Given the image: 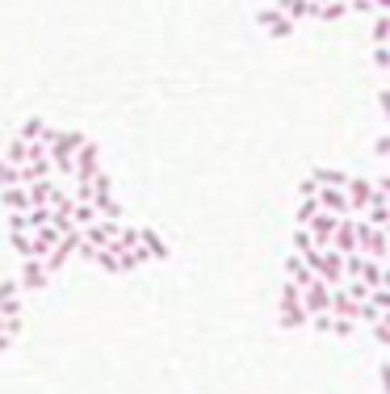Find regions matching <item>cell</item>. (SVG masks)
Returning <instances> with one entry per match:
<instances>
[{"instance_id": "cell-13", "label": "cell", "mask_w": 390, "mask_h": 394, "mask_svg": "<svg viewBox=\"0 0 390 394\" xmlns=\"http://www.w3.org/2000/svg\"><path fill=\"white\" fill-rule=\"evenodd\" d=\"M55 126H46L43 118H26L21 122V131H17V138H26V143H43V147H50V138H55Z\"/></svg>"}, {"instance_id": "cell-32", "label": "cell", "mask_w": 390, "mask_h": 394, "mask_svg": "<svg viewBox=\"0 0 390 394\" xmlns=\"http://www.w3.org/2000/svg\"><path fill=\"white\" fill-rule=\"evenodd\" d=\"M294 30H298V21H290V17H281V21H277V26H269V30H264V34H269V38H277V43H281V38H290V34H294Z\"/></svg>"}, {"instance_id": "cell-35", "label": "cell", "mask_w": 390, "mask_h": 394, "mask_svg": "<svg viewBox=\"0 0 390 394\" xmlns=\"http://www.w3.org/2000/svg\"><path fill=\"white\" fill-rule=\"evenodd\" d=\"M369 340H378L382 349H390V323H382V319H378V323H369Z\"/></svg>"}, {"instance_id": "cell-48", "label": "cell", "mask_w": 390, "mask_h": 394, "mask_svg": "<svg viewBox=\"0 0 390 394\" xmlns=\"http://www.w3.org/2000/svg\"><path fill=\"white\" fill-rule=\"evenodd\" d=\"M386 46H390V38H386Z\"/></svg>"}, {"instance_id": "cell-46", "label": "cell", "mask_w": 390, "mask_h": 394, "mask_svg": "<svg viewBox=\"0 0 390 394\" xmlns=\"http://www.w3.org/2000/svg\"><path fill=\"white\" fill-rule=\"evenodd\" d=\"M0 332H4V314H0Z\"/></svg>"}, {"instance_id": "cell-28", "label": "cell", "mask_w": 390, "mask_h": 394, "mask_svg": "<svg viewBox=\"0 0 390 394\" xmlns=\"http://www.w3.org/2000/svg\"><path fill=\"white\" fill-rule=\"evenodd\" d=\"M294 252H298V256L315 252V235H310V226H294Z\"/></svg>"}, {"instance_id": "cell-4", "label": "cell", "mask_w": 390, "mask_h": 394, "mask_svg": "<svg viewBox=\"0 0 390 394\" xmlns=\"http://www.w3.org/2000/svg\"><path fill=\"white\" fill-rule=\"evenodd\" d=\"M92 206H97L101 219H122V202L114 197V185H109V176L105 173L92 176Z\"/></svg>"}, {"instance_id": "cell-5", "label": "cell", "mask_w": 390, "mask_h": 394, "mask_svg": "<svg viewBox=\"0 0 390 394\" xmlns=\"http://www.w3.org/2000/svg\"><path fill=\"white\" fill-rule=\"evenodd\" d=\"M345 193H348V206H352V214H365L378 189H374V180H365V176H348V180H345Z\"/></svg>"}, {"instance_id": "cell-38", "label": "cell", "mask_w": 390, "mask_h": 394, "mask_svg": "<svg viewBox=\"0 0 390 394\" xmlns=\"http://www.w3.org/2000/svg\"><path fill=\"white\" fill-rule=\"evenodd\" d=\"M374 67H382V72H390V46L382 43L378 50H374Z\"/></svg>"}, {"instance_id": "cell-2", "label": "cell", "mask_w": 390, "mask_h": 394, "mask_svg": "<svg viewBox=\"0 0 390 394\" xmlns=\"http://www.w3.org/2000/svg\"><path fill=\"white\" fill-rule=\"evenodd\" d=\"M310 323V314L303 307V285H294V281H286L281 285V327L286 332H298Z\"/></svg>"}, {"instance_id": "cell-8", "label": "cell", "mask_w": 390, "mask_h": 394, "mask_svg": "<svg viewBox=\"0 0 390 394\" xmlns=\"http://www.w3.org/2000/svg\"><path fill=\"white\" fill-rule=\"evenodd\" d=\"M303 307H306V314H323V310H332V285L315 277V281L303 290Z\"/></svg>"}, {"instance_id": "cell-7", "label": "cell", "mask_w": 390, "mask_h": 394, "mask_svg": "<svg viewBox=\"0 0 390 394\" xmlns=\"http://www.w3.org/2000/svg\"><path fill=\"white\" fill-rule=\"evenodd\" d=\"M17 285H21V290H34V294H38V290H46V285H50L46 264L38 261V256H26V261H21V273H17Z\"/></svg>"}, {"instance_id": "cell-37", "label": "cell", "mask_w": 390, "mask_h": 394, "mask_svg": "<svg viewBox=\"0 0 390 394\" xmlns=\"http://www.w3.org/2000/svg\"><path fill=\"white\" fill-rule=\"evenodd\" d=\"M21 332H26V319H21V314H13V319H4V336H13V340H17Z\"/></svg>"}, {"instance_id": "cell-9", "label": "cell", "mask_w": 390, "mask_h": 394, "mask_svg": "<svg viewBox=\"0 0 390 394\" xmlns=\"http://www.w3.org/2000/svg\"><path fill=\"white\" fill-rule=\"evenodd\" d=\"M97 173H101V147L85 138L80 151H76V180H92Z\"/></svg>"}, {"instance_id": "cell-44", "label": "cell", "mask_w": 390, "mask_h": 394, "mask_svg": "<svg viewBox=\"0 0 390 394\" xmlns=\"http://www.w3.org/2000/svg\"><path fill=\"white\" fill-rule=\"evenodd\" d=\"M374 9H378V13H390V0H374Z\"/></svg>"}, {"instance_id": "cell-47", "label": "cell", "mask_w": 390, "mask_h": 394, "mask_svg": "<svg viewBox=\"0 0 390 394\" xmlns=\"http://www.w3.org/2000/svg\"><path fill=\"white\" fill-rule=\"evenodd\" d=\"M386 206H390V197H386Z\"/></svg>"}, {"instance_id": "cell-40", "label": "cell", "mask_w": 390, "mask_h": 394, "mask_svg": "<svg viewBox=\"0 0 390 394\" xmlns=\"http://www.w3.org/2000/svg\"><path fill=\"white\" fill-rule=\"evenodd\" d=\"M9 231H30V222H26V214H9Z\"/></svg>"}, {"instance_id": "cell-26", "label": "cell", "mask_w": 390, "mask_h": 394, "mask_svg": "<svg viewBox=\"0 0 390 394\" xmlns=\"http://www.w3.org/2000/svg\"><path fill=\"white\" fill-rule=\"evenodd\" d=\"M101 214H97V206L92 202H76V210H72V222L76 226H88V222H97Z\"/></svg>"}, {"instance_id": "cell-49", "label": "cell", "mask_w": 390, "mask_h": 394, "mask_svg": "<svg viewBox=\"0 0 390 394\" xmlns=\"http://www.w3.org/2000/svg\"><path fill=\"white\" fill-rule=\"evenodd\" d=\"M386 256H390V252H386Z\"/></svg>"}, {"instance_id": "cell-25", "label": "cell", "mask_w": 390, "mask_h": 394, "mask_svg": "<svg viewBox=\"0 0 390 394\" xmlns=\"http://www.w3.org/2000/svg\"><path fill=\"white\" fill-rule=\"evenodd\" d=\"M9 239H13V252L26 261V256H34V239H30V231H9Z\"/></svg>"}, {"instance_id": "cell-6", "label": "cell", "mask_w": 390, "mask_h": 394, "mask_svg": "<svg viewBox=\"0 0 390 394\" xmlns=\"http://www.w3.org/2000/svg\"><path fill=\"white\" fill-rule=\"evenodd\" d=\"M85 231V243H92V248H109L118 235H122V222L118 219H97L88 222V226H80Z\"/></svg>"}, {"instance_id": "cell-29", "label": "cell", "mask_w": 390, "mask_h": 394, "mask_svg": "<svg viewBox=\"0 0 390 394\" xmlns=\"http://www.w3.org/2000/svg\"><path fill=\"white\" fill-rule=\"evenodd\" d=\"M315 180H319V185H340V189H345V180H348V173H340V168H315Z\"/></svg>"}, {"instance_id": "cell-21", "label": "cell", "mask_w": 390, "mask_h": 394, "mask_svg": "<svg viewBox=\"0 0 390 394\" xmlns=\"http://www.w3.org/2000/svg\"><path fill=\"white\" fill-rule=\"evenodd\" d=\"M340 17H352L348 13V0H323L319 13H315V21H340Z\"/></svg>"}, {"instance_id": "cell-36", "label": "cell", "mask_w": 390, "mask_h": 394, "mask_svg": "<svg viewBox=\"0 0 390 394\" xmlns=\"http://www.w3.org/2000/svg\"><path fill=\"white\" fill-rule=\"evenodd\" d=\"M369 302H374L378 310H390V290L386 285H374V290H369Z\"/></svg>"}, {"instance_id": "cell-43", "label": "cell", "mask_w": 390, "mask_h": 394, "mask_svg": "<svg viewBox=\"0 0 390 394\" xmlns=\"http://www.w3.org/2000/svg\"><path fill=\"white\" fill-rule=\"evenodd\" d=\"M13 349V336H4V332H0V352H9Z\"/></svg>"}, {"instance_id": "cell-18", "label": "cell", "mask_w": 390, "mask_h": 394, "mask_svg": "<svg viewBox=\"0 0 390 394\" xmlns=\"http://www.w3.org/2000/svg\"><path fill=\"white\" fill-rule=\"evenodd\" d=\"M139 243L147 248V256H151V261H168V243H164L151 226H139Z\"/></svg>"}, {"instance_id": "cell-45", "label": "cell", "mask_w": 390, "mask_h": 394, "mask_svg": "<svg viewBox=\"0 0 390 394\" xmlns=\"http://www.w3.org/2000/svg\"><path fill=\"white\" fill-rule=\"evenodd\" d=\"M382 323H390V310H382Z\"/></svg>"}, {"instance_id": "cell-3", "label": "cell", "mask_w": 390, "mask_h": 394, "mask_svg": "<svg viewBox=\"0 0 390 394\" xmlns=\"http://www.w3.org/2000/svg\"><path fill=\"white\" fill-rule=\"evenodd\" d=\"M357 252H365V256H374V261H386L390 252V239L382 226H374V222L357 219Z\"/></svg>"}, {"instance_id": "cell-1", "label": "cell", "mask_w": 390, "mask_h": 394, "mask_svg": "<svg viewBox=\"0 0 390 394\" xmlns=\"http://www.w3.org/2000/svg\"><path fill=\"white\" fill-rule=\"evenodd\" d=\"M310 268H315V277L319 281H327L332 290L336 285H345V252H336V248H315V252H306L303 256Z\"/></svg>"}, {"instance_id": "cell-39", "label": "cell", "mask_w": 390, "mask_h": 394, "mask_svg": "<svg viewBox=\"0 0 390 394\" xmlns=\"http://www.w3.org/2000/svg\"><path fill=\"white\" fill-rule=\"evenodd\" d=\"M310 193H319V180L315 176H306L303 185H298V197H310Z\"/></svg>"}, {"instance_id": "cell-34", "label": "cell", "mask_w": 390, "mask_h": 394, "mask_svg": "<svg viewBox=\"0 0 390 394\" xmlns=\"http://www.w3.org/2000/svg\"><path fill=\"white\" fill-rule=\"evenodd\" d=\"M50 226H55L59 235H67V231H72L76 222H72V214H67V210H50Z\"/></svg>"}, {"instance_id": "cell-22", "label": "cell", "mask_w": 390, "mask_h": 394, "mask_svg": "<svg viewBox=\"0 0 390 394\" xmlns=\"http://www.w3.org/2000/svg\"><path fill=\"white\" fill-rule=\"evenodd\" d=\"M0 160H9V164H17V168H21V164L30 160V143H26V138H13V143L0 151Z\"/></svg>"}, {"instance_id": "cell-23", "label": "cell", "mask_w": 390, "mask_h": 394, "mask_svg": "<svg viewBox=\"0 0 390 394\" xmlns=\"http://www.w3.org/2000/svg\"><path fill=\"white\" fill-rule=\"evenodd\" d=\"M319 210H323V206H319L315 193H310V197H298V214H294V222H298V226H310V219H315Z\"/></svg>"}, {"instance_id": "cell-24", "label": "cell", "mask_w": 390, "mask_h": 394, "mask_svg": "<svg viewBox=\"0 0 390 394\" xmlns=\"http://www.w3.org/2000/svg\"><path fill=\"white\" fill-rule=\"evenodd\" d=\"M50 185H55V176H46V180H34V185H26V193H30V206H46V202H50Z\"/></svg>"}, {"instance_id": "cell-10", "label": "cell", "mask_w": 390, "mask_h": 394, "mask_svg": "<svg viewBox=\"0 0 390 394\" xmlns=\"http://www.w3.org/2000/svg\"><path fill=\"white\" fill-rule=\"evenodd\" d=\"M315 197H319V206H323V210H332V214H340V219H345V214H352L348 193L340 189V185H319V193H315Z\"/></svg>"}, {"instance_id": "cell-19", "label": "cell", "mask_w": 390, "mask_h": 394, "mask_svg": "<svg viewBox=\"0 0 390 394\" xmlns=\"http://www.w3.org/2000/svg\"><path fill=\"white\" fill-rule=\"evenodd\" d=\"M30 239H34V256L43 261L46 252H50V248L59 243V231H55V226L46 222V226H34V231H30Z\"/></svg>"}, {"instance_id": "cell-16", "label": "cell", "mask_w": 390, "mask_h": 394, "mask_svg": "<svg viewBox=\"0 0 390 394\" xmlns=\"http://www.w3.org/2000/svg\"><path fill=\"white\" fill-rule=\"evenodd\" d=\"M286 281H294V285H310V281H315V268H310V264L303 261V256H298V252H294V256H290V261H286Z\"/></svg>"}, {"instance_id": "cell-31", "label": "cell", "mask_w": 390, "mask_h": 394, "mask_svg": "<svg viewBox=\"0 0 390 394\" xmlns=\"http://www.w3.org/2000/svg\"><path fill=\"white\" fill-rule=\"evenodd\" d=\"M9 185H21V168L9 164V160H0V189H9Z\"/></svg>"}, {"instance_id": "cell-15", "label": "cell", "mask_w": 390, "mask_h": 394, "mask_svg": "<svg viewBox=\"0 0 390 394\" xmlns=\"http://www.w3.org/2000/svg\"><path fill=\"white\" fill-rule=\"evenodd\" d=\"M277 9L290 17V21H306L319 13V0H277Z\"/></svg>"}, {"instance_id": "cell-11", "label": "cell", "mask_w": 390, "mask_h": 394, "mask_svg": "<svg viewBox=\"0 0 390 394\" xmlns=\"http://www.w3.org/2000/svg\"><path fill=\"white\" fill-rule=\"evenodd\" d=\"M336 222H340V214H332V210H319V214L310 219V235H315V248H332Z\"/></svg>"}, {"instance_id": "cell-41", "label": "cell", "mask_w": 390, "mask_h": 394, "mask_svg": "<svg viewBox=\"0 0 390 394\" xmlns=\"http://www.w3.org/2000/svg\"><path fill=\"white\" fill-rule=\"evenodd\" d=\"M374 189H378L382 197H390V173H386V176H378V180H374Z\"/></svg>"}, {"instance_id": "cell-27", "label": "cell", "mask_w": 390, "mask_h": 394, "mask_svg": "<svg viewBox=\"0 0 390 394\" xmlns=\"http://www.w3.org/2000/svg\"><path fill=\"white\" fill-rule=\"evenodd\" d=\"M92 264L105 268V273H122V268H118V252H109V248H97V252H92Z\"/></svg>"}, {"instance_id": "cell-20", "label": "cell", "mask_w": 390, "mask_h": 394, "mask_svg": "<svg viewBox=\"0 0 390 394\" xmlns=\"http://www.w3.org/2000/svg\"><path fill=\"white\" fill-rule=\"evenodd\" d=\"M357 310H361V302L348 298L345 290L336 285V290H332V314H336V319H357Z\"/></svg>"}, {"instance_id": "cell-17", "label": "cell", "mask_w": 390, "mask_h": 394, "mask_svg": "<svg viewBox=\"0 0 390 394\" xmlns=\"http://www.w3.org/2000/svg\"><path fill=\"white\" fill-rule=\"evenodd\" d=\"M0 202L9 206V214H26V210H30V193H26V185H9V189H0Z\"/></svg>"}, {"instance_id": "cell-42", "label": "cell", "mask_w": 390, "mask_h": 394, "mask_svg": "<svg viewBox=\"0 0 390 394\" xmlns=\"http://www.w3.org/2000/svg\"><path fill=\"white\" fill-rule=\"evenodd\" d=\"M382 285H386V290H390V256H386V261H382Z\"/></svg>"}, {"instance_id": "cell-14", "label": "cell", "mask_w": 390, "mask_h": 394, "mask_svg": "<svg viewBox=\"0 0 390 394\" xmlns=\"http://www.w3.org/2000/svg\"><path fill=\"white\" fill-rule=\"evenodd\" d=\"M0 314L4 319L21 314V285L17 281H0Z\"/></svg>"}, {"instance_id": "cell-12", "label": "cell", "mask_w": 390, "mask_h": 394, "mask_svg": "<svg viewBox=\"0 0 390 394\" xmlns=\"http://www.w3.org/2000/svg\"><path fill=\"white\" fill-rule=\"evenodd\" d=\"M332 248H336V252H357V219H352V214H345V219L336 222V235H332Z\"/></svg>"}, {"instance_id": "cell-30", "label": "cell", "mask_w": 390, "mask_h": 394, "mask_svg": "<svg viewBox=\"0 0 390 394\" xmlns=\"http://www.w3.org/2000/svg\"><path fill=\"white\" fill-rule=\"evenodd\" d=\"M369 34H374V43H378V46L386 43V38H390V13H378V17H374Z\"/></svg>"}, {"instance_id": "cell-33", "label": "cell", "mask_w": 390, "mask_h": 394, "mask_svg": "<svg viewBox=\"0 0 390 394\" xmlns=\"http://www.w3.org/2000/svg\"><path fill=\"white\" fill-rule=\"evenodd\" d=\"M357 332H361V323H357V319H336V327H332V336H336V340H348V336H357Z\"/></svg>"}]
</instances>
